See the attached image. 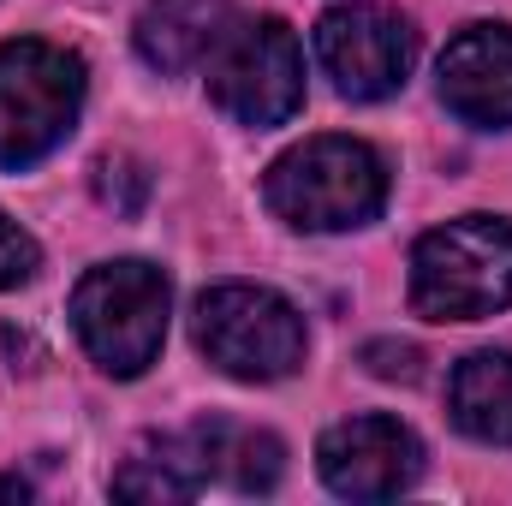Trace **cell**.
<instances>
[{
  "label": "cell",
  "instance_id": "cell-12",
  "mask_svg": "<svg viewBox=\"0 0 512 506\" xmlns=\"http://www.w3.org/2000/svg\"><path fill=\"white\" fill-rule=\"evenodd\" d=\"M453 423L471 441L489 447H512V352H471L453 370Z\"/></svg>",
  "mask_w": 512,
  "mask_h": 506
},
{
  "label": "cell",
  "instance_id": "cell-1",
  "mask_svg": "<svg viewBox=\"0 0 512 506\" xmlns=\"http://www.w3.org/2000/svg\"><path fill=\"white\" fill-rule=\"evenodd\" d=\"M262 197L298 233H352L382 215L387 167L358 137H310L268 167Z\"/></svg>",
  "mask_w": 512,
  "mask_h": 506
},
{
  "label": "cell",
  "instance_id": "cell-15",
  "mask_svg": "<svg viewBox=\"0 0 512 506\" xmlns=\"http://www.w3.org/2000/svg\"><path fill=\"white\" fill-rule=\"evenodd\" d=\"M30 274H36V239H30L18 221L0 215V292H6V286H24Z\"/></svg>",
  "mask_w": 512,
  "mask_h": 506
},
{
  "label": "cell",
  "instance_id": "cell-6",
  "mask_svg": "<svg viewBox=\"0 0 512 506\" xmlns=\"http://www.w3.org/2000/svg\"><path fill=\"white\" fill-rule=\"evenodd\" d=\"M209 96L239 126H280L304 108V48L280 18L227 24L209 48Z\"/></svg>",
  "mask_w": 512,
  "mask_h": 506
},
{
  "label": "cell",
  "instance_id": "cell-9",
  "mask_svg": "<svg viewBox=\"0 0 512 506\" xmlns=\"http://www.w3.org/2000/svg\"><path fill=\"white\" fill-rule=\"evenodd\" d=\"M441 102L471 126H512V30L471 24L441 54Z\"/></svg>",
  "mask_w": 512,
  "mask_h": 506
},
{
  "label": "cell",
  "instance_id": "cell-11",
  "mask_svg": "<svg viewBox=\"0 0 512 506\" xmlns=\"http://www.w3.org/2000/svg\"><path fill=\"white\" fill-rule=\"evenodd\" d=\"M227 18H233L227 0H149L137 12V54L155 72H191L197 60H209Z\"/></svg>",
  "mask_w": 512,
  "mask_h": 506
},
{
  "label": "cell",
  "instance_id": "cell-13",
  "mask_svg": "<svg viewBox=\"0 0 512 506\" xmlns=\"http://www.w3.org/2000/svg\"><path fill=\"white\" fill-rule=\"evenodd\" d=\"M209 453H215V477H227L245 495H268L286 459L268 429H245V423H209Z\"/></svg>",
  "mask_w": 512,
  "mask_h": 506
},
{
  "label": "cell",
  "instance_id": "cell-5",
  "mask_svg": "<svg viewBox=\"0 0 512 506\" xmlns=\"http://www.w3.org/2000/svg\"><path fill=\"white\" fill-rule=\"evenodd\" d=\"M197 346L233 381H280L304 364V316L268 286H209L197 298Z\"/></svg>",
  "mask_w": 512,
  "mask_h": 506
},
{
  "label": "cell",
  "instance_id": "cell-17",
  "mask_svg": "<svg viewBox=\"0 0 512 506\" xmlns=\"http://www.w3.org/2000/svg\"><path fill=\"white\" fill-rule=\"evenodd\" d=\"M0 501H30V483H18V477H0Z\"/></svg>",
  "mask_w": 512,
  "mask_h": 506
},
{
  "label": "cell",
  "instance_id": "cell-8",
  "mask_svg": "<svg viewBox=\"0 0 512 506\" xmlns=\"http://www.w3.org/2000/svg\"><path fill=\"white\" fill-rule=\"evenodd\" d=\"M322 483L346 501H393L423 477V447L399 417H346L316 447Z\"/></svg>",
  "mask_w": 512,
  "mask_h": 506
},
{
  "label": "cell",
  "instance_id": "cell-2",
  "mask_svg": "<svg viewBox=\"0 0 512 506\" xmlns=\"http://www.w3.org/2000/svg\"><path fill=\"white\" fill-rule=\"evenodd\" d=\"M411 304L429 322H477L512 304V227L495 215H465L417 239Z\"/></svg>",
  "mask_w": 512,
  "mask_h": 506
},
{
  "label": "cell",
  "instance_id": "cell-14",
  "mask_svg": "<svg viewBox=\"0 0 512 506\" xmlns=\"http://www.w3.org/2000/svg\"><path fill=\"white\" fill-rule=\"evenodd\" d=\"M96 197H102L114 215H137L143 197H149V173H143L131 155H102V161H96Z\"/></svg>",
  "mask_w": 512,
  "mask_h": 506
},
{
  "label": "cell",
  "instance_id": "cell-4",
  "mask_svg": "<svg viewBox=\"0 0 512 506\" xmlns=\"http://www.w3.org/2000/svg\"><path fill=\"white\" fill-rule=\"evenodd\" d=\"M84 108V60L18 36L0 48V167H30L66 143Z\"/></svg>",
  "mask_w": 512,
  "mask_h": 506
},
{
  "label": "cell",
  "instance_id": "cell-3",
  "mask_svg": "<svg viewBox=\"0 0 512 506\" xmlns=\"http://www.w3.org/2000/svg\"><path fill=\"white\" fill-rule=\"evenodd\" d=\"M167 274L155 262H102L72 292V328L108 376H143L167 340Z\"/></svg>",
  "mask_w": 512,
  "mask_h": 506
},
{
  "label": "cell",
  "instance_id": "cell-7",
  "mask_svg": "<svg viewBox=\"0 0 512 506\" xmlns=\"http://www.w3.org/2000/svg\"><path fill=\"white\" fill-rule=\"evenodd\" d=\"M316 60L352 102H382L411 78L417 30L387 6H334L316 24Z\"/></svg>",
  "mask_w": 512,
  "mask_h": 506
},
{
  "label": "cell",
  "instance_id": "cell-10",
  "mask_svg": "<svg viewBox=\"0 0 512 506\" xmlns=\"http://www.w3.org/2000/svg\"><path fill=\"white\" fill-rule=\"evenodd\" d=\"M215 483V453H209V423H191L179 435H149L114 477V495L126 501H191L197 489Z\"/></svg>",
  "mask_w": 512,
  "mask_h": 506
},
{
  "label": "cell",
  "instance_id": "cell-16",
  "mask_svg": "<svg viewBox=\"0 0 512 506\" xmlns=\"http://www.w3.org/2000/svg\"><path fill=\"white\" fill-rule=\"evenodd\" d=\"M364 364L387 381H417V346H393V340H376L364 346Z\"/></svg>",
  "mask_w": 512,
  "mask_h": 506
}]
</instances>
